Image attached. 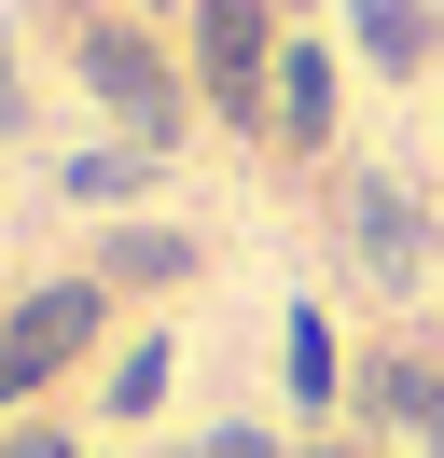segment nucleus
<instances>
[{
  "instance_id": "1",
  "label": "nucleus",
  "mask_w": 444,
  "mask_h": 458,
  "mask_svg": "<svg viewBox=\"0 0 444 458\" xmlns=\"http://www.w3.org/2000/svg\"><path fill=\"white\" fill-rule=\"evenodd\" d=\"M194 84L222 125H278V0H194Z\"/></svg>"
},
{
  "instance_id": "2",
  "label": "nucleus",
  "mask_w": 444,
  "mask_h": 458,
  "mask_svg": "<svg viewBox=\"0 0 444 458\" xmlns=\"http://www.w3.org/2000/svg\"><path fill=\"white\" fill-rule=\"evenodd\" d=\"M98 319H111V278H56V292H28V306L0 319V403H42L56 375L98 347Z\"/></svg>"
},
{
  "instance_id": "3",
  "label": "nucleus",
  "mask_w": 444,
  "mask_h": 458,
  "mask_svg": "<svg viewBox=\"0 0 444 458\" xmlns=\"http://www.w3.org/2000/svg\"><path fill=\"white\" fill-rule=\"evenodd\" d=\"M83 84H98V112H125L139 153L181 140V84H166V56H153L139 29H83Z\"/></svg>"
},
{
  "instance_id": "4",
  "label": "nucleus",
  "mask_w": 444,
  "mask_h": 458,
  "mask_svg": "<svg viewBox=\"0 0 444 458\" xmlns=\"http://www.w3.org/2000/svg\"><path fill=\"white\" fill-rule=\"evenodd\" d=\"M347 264H361L375 292H416V278H431V208H416L388 167L347 181Z\"/></svg>"
},
{
  "instance_id": "5",
  "label": "nucleus",
  "mask_w": 444,
  "mask_h": 458,
  "mask_svg": "<svg viewBox=\"0 0 444 458\" xmlns=\"http://www.w3.org/2000/svg\"><path fill=\"white\" fill-rule=\"evenodd\" d=\"M361 417L403 430L416 458H444V361L431 347H375V361H361Z\"/></svg>"
},
{
  "instance_id": "6",
  "label": "nucleus",
  "mask_w": 444,
  "mask_h": 458,
  "mask_svg": "<svg viewBox=\"0 0 444 458\" xmlns=\"http://www.w3.org/2000/svg\"><path fill=\"white\" fill-rule=\"evenodd\" d=\"M347 42L388 70V84H416V70L444 56V14H431V0H347Z\"/></svg>"
},
{
  "instance_id": "7",
  "label": "nucleus",
  "mask_w": 444,
  "mask_h": 458,
  "mask_svg": "<svg viewBox=\"0 0 444 458\" xmlns=\"http://www.w3.org/2000/svg\"><path fill=\"white\" fill-rule=\"evenodd\" d=\"M264 140H292V153L333 140V42H278V125Z\"/></svg>"
},
{
  "instance_id": "8",
  "label": "nucleus",
  "mask_w": 444,
  "mask_h": 458,
  "mask_svg": "<svg viewBox=\"0 0 444 458\" xmlns=\"http://www.w3.org/2000/svg\"><path fill=\"white\" fill-rule=\"evenodd\" d=\"M98 278H139V292H166V278H194V236H166V223H125L98 250Z\"/></svg>"
},
{
  "instance_id": "9",
  "label": "nucleus",
  "mask_w": 444,
  "mask_h": 458,
  "mask_svg": "<svg viewBox=\"0 0 444 458\" xmlns=\"http://www.w3.org/2000/svg\"><path fill=\"white\" fill-rule=\"evenodd\" d=\"M333 389H347V361H333V319H320V306H292V403L320 417Z\"/></svg>"
},
{
  "instance_id": "10",
  "label": "nucleus",
  "mask_w": 444,
  "mask_h": 458,
  "mask_svg": "<svg viewBox=\"0 0 444 458\" xmlns=\"http://www.w3.org/2000/svg\"><path fill=\"white\" fill-rule=\"evenodd\" d=\"M153 167H166V153H139V140H125V153H70V195H83V208H111V195H139Z\"/></svg>"
},
{
  "instance_id": "11",
  "label": "nucleus",
  "mask_w": 444,
  "mask_h": 458,
  "mask_svg": "<svg viewBox=\"0 0 444 458\" xmlns=\"http://www.w3.org/2000/svg\"><path fill=\"white\" fill-rule=\"evenodd\" d=\"M166 403V347H125V361H111V417H153Z\"/></svg>"
},
{
  "instance_id": "12",
  "label": "nucleus",
  "mask_w": 444,
  "mask_h": 458,
  "mask_svg": "<svg viewBox=\"0 0 444 458\" xmlns=\"http://www.w3.org/2000/svg\"><path fill=\"white\" fill-rule=\"evenodd\" d=\"M181 458H292V445H278V430H250V417H222V430H194Z\"/></svg>"
},
{
  "instance_id": "13",
  "label": "nucleus",
  "mask_w": 444,
  "mask_h": 458,
  "mask_svg": "<svg viewBox=\"0 0 444 458\" xmlns=\"http://www.w3.org/2000/svg\"><path fill=\"white\" fill-rule=\"evenodd\" d=\"M0 458H83V445H70V430H42V417H28V430H14Z\"/></svg>"
},
{
  "instance_id": "14",
  "label": "nucleus",
  "mask_w": 444,
  "mask_h": 458,
  "mask_svg": "<svg viewBox=\"0 0 444 458\" xmlns=\"http://www.w3.org/2000/svg\"><path fill=\"white\" fill-rule=\"evenodd\" d=\"M0 125H14V56H0Z\"/></svg>"
},
{
  "instance_id": "15",
  "label": "nucleus",
  "mask_w": 444,
  "mask_h": 458,
  "mask_svg": "<svg viewBox=\"0 0 444 458\" xmlns=\"http://www.w3.org/2000/svg\"><path fill=\"white\" fill-rule=\"evenodd\" d=\"M292 458H361V445H292Z\"/></svg>"
}]
</instances>
